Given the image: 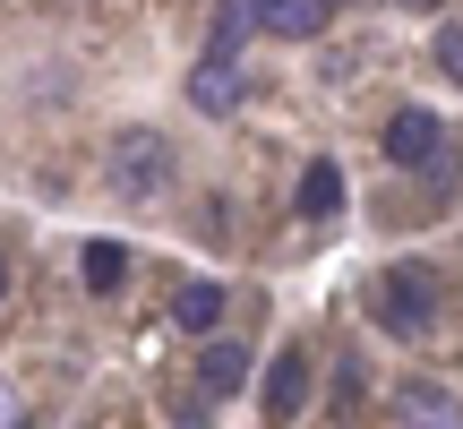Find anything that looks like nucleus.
I'll return each instance as SVG.
<instances>
[{
    "label": "nucleus",
    "instance_id": "obj_1",
    "mask_svg": "<svg viewBox=\"0 0 463 429\" xmlns=\"http://www.w3.org/2000/svg\"><path fill=\"white\" fill-rule=\"evenodd\" d=\"M438 310H447V275H438V266H420V258L378 266V283H369V318H378L386 335L430 344V335H438Z\"/></svg>",
    "mask_w": 463,
    "mask_h": 429
},
{
    "label": "nucleus",
    "instance_id": "obj_13",
    "mask_svg": "<svg viewBox=\"0 0 463 429\" xmlns=\"http://www.w3.org/2000/svg\"><path fill=\"white\" fill-rule=\"evenodd\" d=\"M369 386H361V361H335V413H361Z\"/></svg>",
    "mask_w": 463,
    "mask_h": 429
},
{
    "label": "nucleus",
    "instance_id": "obj_15",
    "mask_svg": "<svg viewBox=\"0 0 463 429\" xmlns=\"http://www.w3.org/2000/svg\"><path fill=\"white\" fill-rule=\"evenodd\" d=\"M0 300H9V258H0Z\"/></svg>",
    "mask_w": 463,
    "mask_h": 429
},
{
    "label": "nucleus",
    "instance_id": "obj_14",
    "mask_svg": "<svg viewBox=\"0 0 463 429\" xmlns=\"http://www.w3.org/2000/svg\"><path fill=\"white\" fill-rule=\"evenodd\" d=\"M395 9H412V17H430V9H438V0H395Z\"/></svg>",
    "mask_w": 463,
    "mask_h": 429
},
{
    "label": "nucleus",
    "instance_id": "obj_2",
    "mask_svg": "<svg viewBox=\"0 0 463 429\" xmlns=\"http://www.w3.org/2000/svg\"><path fill=\"white\" fill-rule=\"evenodd\" d=\"M103 181H112L120 206H155V198H164V181H172L164 129H120L112 147H103Z\"/></svg>",
    "mask_w": 463,
    "mask_h": 429
},
{
    "label": "nucleus",
    "instance_id": "obj_4",
    "mask_svg": "<svg viewBox=\"0 0 463 429\" xmlns=\"http://www.w3.org/2000/svg\"><path fill=\"white\" fill-rule=\"evenodd\" d=\"M189 112H206V120H232L249 103V69H241V52H206L198 69H189Z\"/></svg>",
    "mask_w": 463,
    "mask_h": 429
},
{
    "label": "nucleus",
    "instance_id": "obj_9",
    "mask_svg": "<svg viewBox=\"0 0 463 429\" xmlns=\"http://www.w3.org/2000/svg\"><path fill=\"white\" fill-rule=\"evenodd\" d=\"M292 206L309 214V224H326V214H344V172L317 155V164H300V189H292Z\"/></svg>",
    "mask_w": 463,
    "mask_h": 429
},
{
    "label": "nucleus",
    "instance_id": "obj_10",
    "mask_svg": "<svg viewBox=\"0 0 463 429\" xmlns=\"http://www.w3.org/2000/svg\"><path fill=\"white\" fill-rule=\"evenodd\" d=\"M326 9H335V0H266V34H283V43H317V34H326Z\"/></svg>",
    "mask_w": 463,
    "mask_h": 429
},
{
    "label": "nucleus",
    "instance_id": "obj_7",
    "mask_svg": "<svg viewBox=\"0 0 463 429\" xmlns=\"http://www.w3.org/2000/svg\"><path fill=\"white\" fill-rule=\"evenodd\" d=\"M172 327H181V335H206V344H215V327H223V283L189 275L181 292H172Z\"/></svg>",
    "mask_w": 463,
    "mask_h": 429
},
{
    "label": "nucleus",
    "instance_id": "obj_12",
    "mask_svg": "<svg viewBox=\"0 0 463 429\" xmlns=\"http://www.w3.org/2000/svg\"><path fill=\"white\" fill-rule=\"evenodd\" d=\"M430 61H438V69H447V78L463 86V26H438V34H430Z\"/></svg>",
    "mask_w": 463,
    "mask_h": 429
},
{
    "label": "nucleus",
    "instance_id": "obj_11",
    "mask_svg": "<svg viewBox=\"0 0 463 429\" xmlns=\"http://www.w3.org/2000/svg\"><path fill=\"white\" fill-rule=\"evenodd\" d=\"M78 275H86V292H120V283H129V249L120 241H86Z\"/></svg>",
    "mask_w": 463,
    "mask_h": 429
},
{
    "label": "nucleus",
    "instance_id": "obj_5",
    "mask_svg": "<svg viewBox=\"0 0 463 429\" xmlns=\"http://www.w3.org/2000/svg\"><path fill=\"white\" fill-rule=\"evenodd\" d=\"M258 404H266V421H275V429H292L300 413H309V344H283L275 361H266Z\"/></svg>",
    "mask_w": 463,
    "mask_h": 429
},
{
    "label": "nucleus",
    "instance_id": "obj_3",
    "mask_svg": "<svg viewBox=\"0 0 463 429\" xmlns=\"http://www.w3.org/2000/svg\"><path fill=\"white\" fill-rule=\"evenodd\" d=\"M378 155H386V172H420V164H438V155H447V129H438V112H420V103L386 112Z\"/></svg>",
    "mask_w": 463,
    "mask_h": 429
},
{
    "label": "nucleus",
    "instance_id": "obj_6",
    "mask_svg": "<svg viewBox=\"0 0 463 429\" xmlns=\"http://www.w3.org/2000/svg\"><path fill=\"white\" fill-rule=\"evenodd\" d=\"M386 413H395V429H463V404L447 378H403L386 396Z\"/></svg>",
    "mask_w": 463,
    "mask_h": 429
},
{
    "label": "nucleus",
    "instance_id": "obj_8",
    "mask_svg": "<svg viewBox=\"0 0 463 429\" xmlns=\"http://www.w3.org/2000/svg\"><path fill=\"white\" fill-rule=\"evenodd\" d=\"M198 386H206V396H241V386H249V344L215 335V344L198 352Z\"/></svg>",
    "mask_w": 463,
    "mask_h": 429
}]
</instances>
